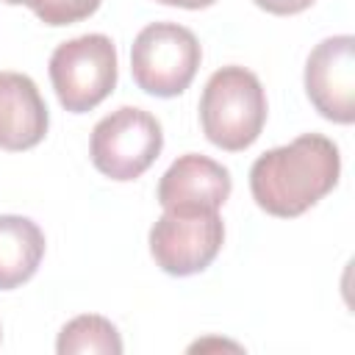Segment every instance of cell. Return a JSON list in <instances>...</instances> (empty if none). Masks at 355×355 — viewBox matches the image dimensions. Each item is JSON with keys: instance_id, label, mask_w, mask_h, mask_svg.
Returning <instances> with one entry per match:
<instances>
[{"instance_id": "cell-1", "label": "cell", "mask_w": 355, "mask_h": 355, "mask_svg": "<svg viewBox=\"0 0 355 355\" xmlns=\"http://www.w3.org/2000/svg\"><path fill=\"white\" fill-rule=\"evenodd\" d=\"M338 175V147L322 133H302L255 158L250 166V191L261 211L291 219L327 197L336 189Z\"/></svg>"}, {"instance_id": "cell-2", "label": "cell", "mask_w": 355, "mask_h": 355, "mask_svg": "<svg viewBox=\"0 0 355 355\" xmlns=\"http://www.w3.org/2000/svg\"><path fill=\"white\" fill-rule=\"evenodd\" d=\"M200 125L219 150L241 153L255 144L266 125V92L258 75L236 64L216 69L200 97Z\"/></svg>"}, {"instance_id": "cell-3", "label": "cell", "mask_w": 355, "mask_h": 355, "mask_svg": "<svg viewBox=\"0 0 355 355\" xmlns=\"http://www.w3.org/2000/svg\"><path fill=\"white\" fill-rule=\"evenodd\" d=\"M202 61L197 36L178 22H150L130 47V72L141 92L178 97L189 89Z\"/></svg>"}, {"instance_id": "cell-4", "label": "cell", "mask_w": 355, "mask_h": 355, "mask_svg": "<svg viewBox=\"0 0 355 355\" xmlns=\"http://www.w3.org/2000/svg\"><path fill=\"white\" fill-rule=\"evenodd\" d=\"M47 69L58 103L69 114H86L116 86V47L105 33H86L58 44Z\"/></svg>"}, {"instance_id": "cell-5", "label": "cell", "mask_w": 355, "mask_h": 355, "mask_svg": "<svg viewBox=\"0 0 355 355\" xmlns=\"http://www.w3.org/2000/svg\"><path fill=\"white\" fill-rule=\"evenodd\" d=\"M161 147V122L136 105H122L94 125L89 155L100 175L111 180H136L155 164Z\"/></svg>"}, {"instance_id": "cell-6", "label": "cell", "mask_w": 355, "mask_h": 355, "mask_svg": "<svg viewBox=\"0 0 355 355\" xmlns=\"http://www.w3.org/2000/svg\"><path fill=\"white\" fill-rule=\"evenodd\" d=\"M222 244V216L208 208H166L150 227V255L172 277H189L208 269Z\"/></svg>"}, {"instance_id": "cell-7", "label": "cell", "mask_w": 355, "mask_h": 355, "mask_svg": "<svg viewBox=\"0 0 355 355\" xmlns=\"http://www.w3.org/2000/svg\"><path fill=\"white\" fill-rule=\"evenodd\" d=\"M311 105L336 125L355 122V39L349 33L322 39L305 61Z\"/></svg>"}, {"instance_id": "cell-8", "label": "cell", "mask_w": 355, "mask_h": 355, "mask_svg": "<svg viewBox=\"0 0 355 355\" xmlns=\"http://www.w3.org/2000/svg\"><path fill=\"white\" fill-rule=\"evenodd\" d=\"M233 180L230 172L197 153H186L169 164V169L158 180V202L161 208H208L219 211L230 197Z\"/></svg>"}, {"instance_id": "cell-9", "label": "cell", "mask_w": 355, "mask_h": 355, "mask_svg": "<svg viewBox=\"0 0 355 355\" xmlns=\"http://www.w3.org/2000/svg\"><path fill=\"white\" fill-rule=\"evenodd\" d=\"M50 125L36 83L22 72H0V150L22 153L36 147Z\"/></svg>"}, {"instance_id": "cell-10", "label": "cell", "mask_w": 355, "mask_h": 355, "mask_svg": "<svg viewBox=\"0 0 355 355\" xmlns=\"http://www.w3.org/2000/svg\"><path fill=\"white\" fill-rule=\"evenodd\" d=\"M44 258L42 227L17 214L0 216V291L28 283Z\"/></svg>"}, {"instance_id": "cell-11", "label": "cell", "mask_w": 355, "mask_h": 355, "mask_svg": "<svg viewBox=\"0 0 355 355\" xmlns=\"http://www.w3.org/2000/svg\"><path fill=\"white\" fill-rule=\"evenodd\" d=\"M58 355H119L122 338L119 330L97 313H83L67 322L55 341Z\"/></svg>"}, {"instance_id": "cell-12", "label": "cell", "mask_w": 355, "mask_h": 355, "mask_svg": "<svg viewBox=\"0 0 355 355\" xmlns=\"http://www.w3.org/2000/svg\"><path fill=\"white\" fill-rule=\"evenodd\" d=\"M100 3L103 0H47L36 11V17L50 28H61V25H72L92 17L100 8Z\"/></svg>"}, {"instance_id": "cell-13", "label": "cell", "mask_w": 355, "mask_h": 355, "mask_svg": "<svg viewBox=\"0 0 355 355\" xmlns=\"http://www.w3.org/2000/svg\"><path fill=\"white\" fill-rule=\"evenodd\" d=\"M258 8L269 11V14H277V17H291V14H300L305 8H311L316 0H252Z\"/></svg>"}, {"instance_id": "cell-14", "label": "cell", "mask_w": 355, "mask_h": 355, "mask_svg": "<svg viewBox=\"0 0 355 355\" xmlns=\"http://www.w3.org/2000/svg\"><path fill=\"white\" fill-rule=\"evenodd\" d=\"M161 6H178V8H189V11H197V8H208L214 6L216 0H155Z\"/></svg>"}, {"instance_id": "cell-15", "label": "cell", "mask_w": 355, "mask_h": 355, "mask_svg": "<svg viewBox=\"0 0 355 355\" xmlns=\"http://www.w3.org/2000/svg\"><path fill=\"white\" fill-rule=\"evenodd\" d=\"M3 3H8V6H28V8L36 14V11H39V8H42L47 0H3Z\"/></svg>"}, {"instance_id": "cell-16", "label": "cell", "mask_w": 355, "mask_h": 355, "mask_svg": "<svg viewBox=\"0 0 355 355\" xmlns=\"http://www.w3.org/2000/svg\"><path fill=\"white\" fill-rule=\"evenodd\" d=\"M0 336H3V333H0Z\"/></svg>"}]
</instances>
